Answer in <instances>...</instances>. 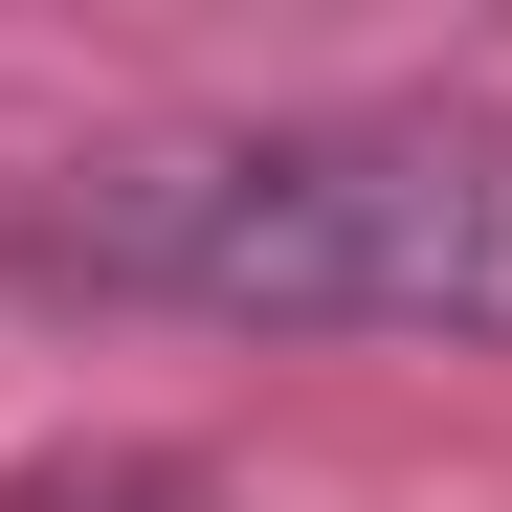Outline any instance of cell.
Masks as SVG:
<instances>
[{
    "instance_id": "obj_1",
    "label": "cell",
    "mask_w": 512,
    "mask_h": 512,
    "mask_svg": "<svg viewBox=\"0 0 512 512\" xmlns=\"http://www.w3.org/2000/svg\"><path fill=\"white\" fill-rule=\"evenodd\" d=\"M112 268L201 290V312L490 334L512 312V134H468V112H312V134L156 156V179L112 201Z\"/></svg>"
},
{
    "instance_id": "obj_2",
    "label": "cell",
    "mask_w": 512,
    "mask_h": 512,
    "mask_svg": "<svg viewBox=\"0 0 512 512\" xmlns=\"http://www.w3.org/2000/svg\"><path fill=\"white\" fill-rule=\"evenodd\" d=\"M45 512H201V490H156V468H112V490H45Z\"/></svg>"
}]
</instances>
